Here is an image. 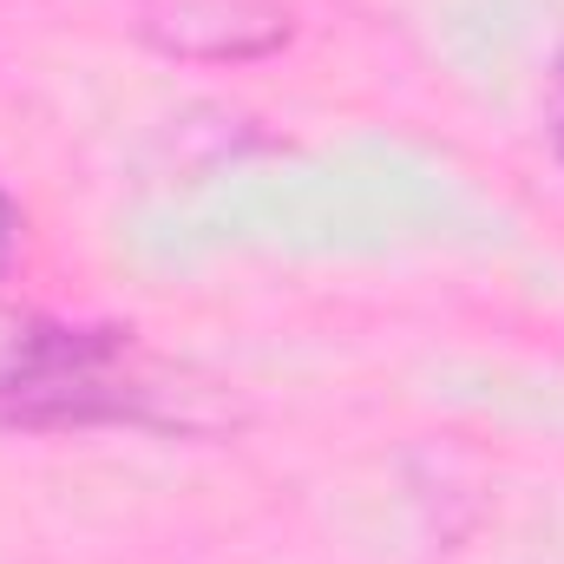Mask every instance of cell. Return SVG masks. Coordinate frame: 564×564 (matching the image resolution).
<instances>
[{
  "label": "cell",
  "mask_w": 564,
  "mask_h": 564,
  "mask_svg": "<svg viewBox=\"0 0 564 564\" xmlns=\"http://www.w3.org/2000/svg\"><path fill=\"white\" fill-rule=\"evenodd\" d=\"M158 394H164V375L144 361L132 328H86V322L0 308V421H158Z\"/></svg>",
  "instance_id": "6da1fadb"
},
{
  "label": "cell",
  "mask_w": 564,
  "mask_h": 564,
  "mask_svg": "<svg viewBox=\"0 0 564 564\" xmlns=\"http://www.w3.org/2000/svg\"><path fill=\"white\" fill-rule=\"evenodd\" d=\"M13 250H20V210H13V197L0 191V276L13 270Z\"/></svg>",
  "instance_id": "7a4b0ae2"
},
{
  "label": "cell",
  "mask_w": 564,
  "mask_h": 564,
  "mask_svg": "<svg viewBox=\"0 0 564 564\" xmlns=\"http://www.w3.org/2000/svg\"><path fill=\"white\" fill-rule=\"evenodd\" d=\"M552 144L564 158V66H558V86H552Z\"/></svg>",
  "instance_id": "3957f363"
}]
</instances>
